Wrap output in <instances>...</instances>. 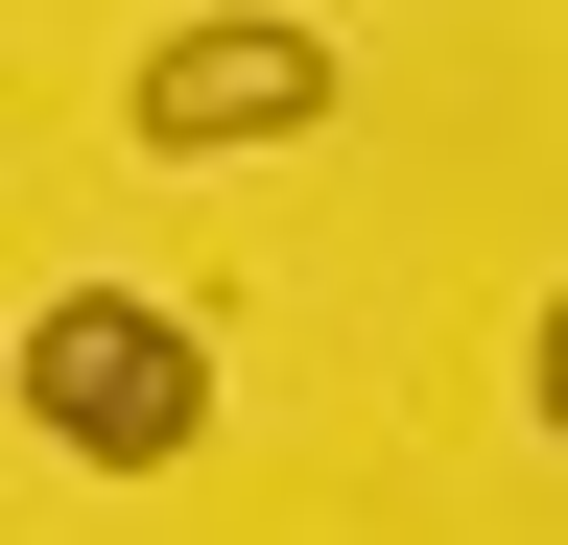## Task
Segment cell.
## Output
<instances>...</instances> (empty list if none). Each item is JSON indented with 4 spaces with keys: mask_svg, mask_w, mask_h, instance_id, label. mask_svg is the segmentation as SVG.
<instances>
[{
    "mask_svg": "<svg viewBox=\"0 0 568 545\" xmlns=\"http://www.w3.org/2000/svg\"><path fill=\"white\" fill-rule=\"evenodd\" d=\"M24 427H48L71 474H190L213 332H190L166 285H48V309H24Z\"/></svg>",
    "mask_w": 568,
    "mask_h": 545,
    "instance_id": "6da1fadb",
    "label": "cell"
},
{
    "mask_svg": "<svg viewBox=\"0 0 568 545\" xmlns=\"http://www.w3.org/2000/svg\"><path fill=\"white\" fill-rule=\"evenodd\" d=\"M521 403H545V451H568V285H545V332H521Z\"/></svg>",
    "mask_w": 568,
    "mask_h": 545,
    "instance_id": "3957f363",
    "label": "cell"
},
{
    "mask_svg": "<svg viewBox=\"0 0 568 545\" xmlns=\"http://www.w3.org/2000/svg\"><path fill=\"white\" fill-rule=\"evenodd\" d=\"M142 143H166V166H261V143H308V119H332V24H284V0H213V24H166V48H142Z\"/></svg>",
    "mask_w": 568,
    "mask_h": 545,
    "instance_id": "7a4b0ae2",
    "label": "cell"
}]
</instances>
